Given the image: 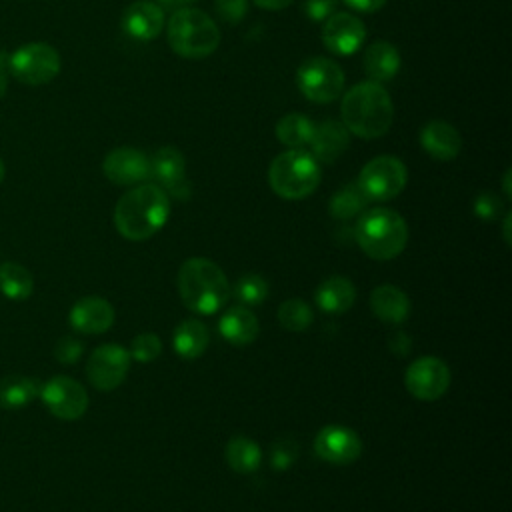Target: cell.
<instances>
[{"instance_id": "6da1fadb", "label": "cell", "mask_w": 512, "mask_h": 512, "mask_svg": "<svg viewBox=\"0 0 512 512\" xmlns=\"http://www.w3.org/2000/svg\"><path fill=\"white\" fill-rule=\"evenodd\" d=\"M340 116L348 132L364 140H374L390 130L394 104L382 84L366 80L346 90L340 102Z\"/></svg>"}, {"instance_id": "7a4b0ae2", "label": "cell", "mask_w": 512, "mask_h": 512, "mask_svg": "<svg viewBox=\"0 0 512 512\" xmlns=\"http://www.w3.org/2000/svg\"><path fill=\"white\" fill-rule=\"evenodd\" d=\"M170 198L158 184H138L120 196L114 208V226L128 240L154 236L168 220Z\"/></svg>"}, {"instance_id": "3957f363", "label": "cell", "mask_w": 512, "mask_h": 512, "mask_svg": "<svg viewBox=\"0 0 512 512\" xmlns=\"http://www.w3.org/2000/svg\"><path fill=\"white\" fill-rule=\"evenodd\" d=\"M178 292L188 310L198 314L218 312L228 296L226 274L208 258H190L178 270Z\"/></svg>"}, {"instance_id": "277c9868", "label": "cell", "mask_w": 512, "mask_h": 512, "mask_svg": "<svg viewBox=\"0 0 512 512\" xmlns=\"http://www.w3.org/2000/svg\"><path fill=\"white\" fill-rule=\"evenodd\" d=\"M168 46L174 54L188 60H202L220 46V30L216 22L202 10L192 6L176 8L166 26Z\"/></svg>"}, {"instance_id": "5b68a950", "label": "cell", "mask_w": 512, "mask_h": 512, "mask_svg": "<svg viewBox=\"0 0 512 512\" xmlns=\"http://www.w3.org/2000/svg\"><path fill=\"white\" fill-rule=\"evenodd\" d=\"M354 238L370 258L390 260L404 250L408 226L398 212L390 208H372L358 218Z\"/></svg>"}, {"instance_id": "8992f818", "label": "cell", "mask_w": 512, "mask_h": 512, "mask_svg": "<svg viewBox=\"0 0 512 512\" xmlns=\"http://www.w3.org/2000/svg\"><path fill=\"white\" fill-rule=\"evenodd\" d=\"M322 178L320 162L304 148H288L268 166V184L284 200H302L310 196Z\"/></svg>"}, {"instance_id": "52a82bcc", "label": "cell", "mask_w": 512, "mask_h": 512, "mask_svg": "<svg viewBox=\"0 0 512 512\" xmlns=\"http://www.w3.org/2000/svg\"><path fill=\"white\" fill-rule=\"evenodd\" d=\"M296 84L306 100L316 104H330L344 90V72L330 58L312 56L298 66Z\"/></svg>"}, {"instance_id": "ba28073f", "label": "cell", "mask_w": 512, "mask_h": 512, "mask_svg": "<svg viewBox=\"0 0 512 512\" xmlns=\"http://www.w3.org/2000/svg\"><path fill=\"white\" fill-rule=\"evenodd\" d=\"M408 180V170L404 162L396 156L382 154L366 162L358 174V188L368 200L382 202L396 198Z\"/></svg>"}, {"instance_id": "9c48e42d", "label": "cell", "mask_w": 512, "mask_h": 512, "mask_svg": "<svg viewBox=\"0 0 512 512\" xmlns=\"http://www.w3.org/2000/svg\"><path fill=\"white\" fill-rule=\"evenodd\" d=\"M10 72L24 84L40 86L54 80L60 72V54L46 42L20 46L8 60Z\"/></svg>"}, {"instance_id": "30bf717a", "label": "cell", "mask_w": 512, "mask_h": 512, "mask_svg": "<svg viewBox=\"0 0 512 512\" xmlns=\"http://www.w3.org/2000/svg\"><path fill=\"white\" fill-rule=\"evenodd\" d=\"M40 398L50 414L60 420H76L88 408L84 386L68 376H54L40 386Z\"/></svg>"}, {"instance_id": "8fae6325", "label": "cell", "mask_w": 512, "mask_h": 512, "mask_svg": "<svg viewBox=\"0 0 512 512\" xmlns=\"http://www.w3.org/2000/svg\"><path fill=\"white\" fill-rule=\"evenodd\" d=\"M130 368V352L120 344L98 346L86 364V376L90 384L102 392L114 390L122 384Z\"/></svg>"}, {"instance_id": "7c38bea8", "label": "cell", "mask_w": 512, "mask_h": 512, "mask_svg": "<svg viewBox=\"0 0 512 512\" xmlns=\"http://www.w3.org/2000/svg\"><path fill=\"white\" fill-rule=\"evenodd\" d=\"M366 40L364 22L350 12H332L322 24V44L336 56H350Z\"/></svg>"}, {"instance_id": "4fadbf2b", "label": "cell", "mask_w": 512, "mask_h": 512, "mask_svg": "<svg viewBox=\"0 0 512 512\" xmlns=\"http://www.w3.org/2000/svg\"><path fill=\"white\" fill-rule=\"evenodd\" d=\"M404 382L412 396L420 400H436L450 384V370L440 358L422 356L408 366Z\"/></svg>"}, {"instance_id": "5bb4252c", "label": "cell", "mask_w": 512, "mask_h": 512, "mask_svg": "<svg viewBox=\"0 0 512 512\" xmlns=\"http://www.w3.org/2000/svg\"><path fill=\"white\" fill-rule=\"evenodd\" d=\"M102 172L118 186H134L150 178V160L138 148L120 146L104 156Z\"/></svg>"}, {"instance_id": "9a60e30c", "label": "cell", "mask_w": 512, "mask_h": 512, "mask_svg": "<svg viewBox=\"0 0 512 512\" xmlns=\"http://www.w3.org/2000/svg\"><path fill=\"white\" fill-rule=\"evenodd\" d=\"M314 450L326 462L350 464L360 456L362 442L354 430L330 424L316 434Z\"/></svg>"}, {"instance_id": "2e32d148", "label": "cell", "mask_w": 512, "mask_h": 512, "mask_svg": "<svg viewBox=\"0 0 512 512\" xmlns=\"http://www.w3.org/2000/svg\"><path fill=\"white\" fill-rule=\"evenodd\" d=\"M150 178L158 182L162 190L172 192L178 198H186L188 186L184 180L186 160L176 146H162L150 158Z\"/></svg>"}, {"instance_id": "e0dca14e", "label": "cell", "mask_w": 512, "mask_h": 512, "mask_svg": "<svg viewBox=\"0 0 512 512\" xmlns=\"http://www.w3.org/2000/svg\"><path fill=\"white\" fill-rule=\"evenodd\" d=\"M122 30L142 42L154 40L164 28V12L150 0H136L122 14Z\"/></svg>"}, {"instance_id": "ac0fdd59", "label": "cell", "mask_w": 512, "mask_h": 512, "mask_svg": "<svg viewBox=\"0 0 512 512\" xmlns=\"http://www.w3.org/2000/svg\"><path fill=\"white\" fill-rule=\"evenodd\" d=\"M420 146L434 160L450 162L462 150V136L450 122L430 120L420 130Z\"/></svg>"}, {"instance_id": "d6986e66", "label": "cell", "mask_w": 512, "mask_h": 512, "mask_svg": "<svg viewBox=\"0 0 512 512\" xmlns=\"http://www.w3.org/2000/svg\"><path fill=\"white\" fill-rule=\"evenodd\" d=\"M114 322V308L98 296L78 300L70 310V324L82 334H102Z\"/></svg>"}, {"instance_id": "ffe728a7", "label": "cell", "mask_w": 512, "mask_h": 512, "mask_svg": "<svg viewBox=\"0 0 512 512\" xmlns=\"http://www.w3.org/2000/svg\"><path fill=\"white\" fill-rule=\"evenodd\" d=\"M350 132L340 120H324L314 124V132L310 138V154L318 162H334L348 148Z\"/></svg>"}, {"instance_id": "44dd1931", "label": "cell", "mask_w": 512, "mask_h": 512, "mask_svg": "<svg viewBox=\"0 0 512 512\" xmlns=\"http://www.w3.org/2000/svg\"><path fill=\"white\" fill-rule=\"evenodd\" d=\"M402 58L398 48L392 42L376 40L364 52V72L372 82H388L400 70Z\"/></svg>"}, {"instance_id": "7402d4cb", "label": "cell", "mask_w": 512, "mask_h": 512, "mask_svg": "<svg viewBox=\"0 0 512 512\" xmlns=\"http://www.w3.org/2000/svg\"><path fill=\"white\" fill-rule=\"evenodd\" d=\"M370 308L376 318L390 322V324H400L408 318L410 300L400 288L382 284V286L374 288V292L370 296Z\"/></svg>"}, {"instance_id": "603a6c76", "label": "cell", "mask_w": 512, "mask_h": 512, "mask_svg": "<svg viewBox=\"0 0 512 512\" xmlns=\"http://www.w3.org/2000/svg\"><path fill=\"white\" fill-rule=\"evenodd\" d=\"M218 330L232 346H246L258 336V318L250 310L234 306L222 314Z\"/></svg>"}, {"instance_id": "cb8c5ba5", "label": "cell", "mask_w": 512, "mask_h": 512, "mask_svg": "<svg viewBox=\"0 0 512 512\" xmlns=\"http://www.w3.org/2000/svg\"><path fill=\"white\" fill-rule=\"evenodd\" d=\"M356 300L354 284L344 276H330L316 288V304L328 314L346 312Z\"/></svg>"}, {"instance_id": "d4e9b609", "label": "cell", "mask_w": 512, "mask_h": 512, "mask_svg": "<svg viewBox=\"0 0 512 512\" xmlns=\"http://www.w3.org/2000/svg\"><path fill=\"white\" fill-rule=\"evenodd\" d=\"M208 340H210L208 328L200 320L190 318L176 326L174 336H172V346L180 358L196 360L198 356L204 354Z\"/></svg>"}, {"instance_id": "484cf974", "label": "cell", "mask_w": 512, "mask_h": 512, "mask_svg": "<svg viewBox=\"0 0 512 512\" xmlns=\"http://www.w3.org/2000/svg\"><path fill=\"white\" fill-rule=\"evenodd\" d=\"M40 382L28 376H4L0 380V408L20 410L40 396Z\"/></svg>"}, {"instance_id": "4316f807", "label": "cell", "mask_w": 512, "mask_h": 512, "mask_svg": "<svg viewBox=\"0 0 512 512\" xmlns=\"http://www.w3.org/2000/svg\"><path fill=\"white\" fill-rule=\"evenodd\" d=\"M276 138L282 146L286 148H302L304 144L310 142L312 132H314V122L298 112H290L284 114L278 122H276Z\"/></svg>"}, {"instance_id": "83f0119b", "label": "cell", "mask_w": 512, "mask_h": 512, "mask_svg": "<svg viewBox=\"0 0 512 512\" xmlns=\"http://www.w3.org/2000/svg\"><path fill=\"white\" fill-rule=\"evenodd\" d=\"M0 290L10 300H26L34 290V278L18 262L0 264Z\"/></svg>"}, {"instance_id": "f1b7e54d", "label": "cell", "mask_w": 512, "mask_h": 512, "mask_svg": "<svg viewBox=\"0 0 512 512\" xmlns=\"http://www.w3.org/2000/svg\"><path fill=\"white\" fill-rule=\"evenodd\" d=\"M226 462L234 472L250 474L254 472L262 462V452L256 442H252L246 436H234L226 444Z\"/></svg>"}, {"instance_id": "f546056e", "label": "cell", "mask_w": 512, "mask_h": 512, "mask_svg": "<svg viewBox=\"0 0 512 512\" xmlns=\"http://www.w3.org/2000/svg\"><path fill=\"white\" fill-rule=\"evenodd\" d=\"M368 204V198L358 188V184H346L334 196L330 198V214L338 220H348L352 216H358Z\"/></svg>"}, {"instance_id": "4dcf8cb0", "label": "cell", "mask_w": 512, "mask_h": 512, "mask_svg": "<svg viewBox=\"0 0 512 512\" xmlns=\"http://www.w3.org/2000/svg\"><path fill=\"white\" fill-rule=\"evenodd\" d=\"M312 310L310 306L300 300V298H290V300H284L278 308V320L280 324L286 328V330H292V332H302L306 330L310 324H312Z\"/></svg>"}, {"instance_id": "1f68e13d", "label": "cell", "mask_w": 512, "mask_h": 512, "mask_svg": "<svg viewBox=\"0 0 512 512\" xmlns=\"http://www.w3.org/2000/svg\"><path fill=\"white\" fill-rule=\"evenodd\" d=\"M234 296L248 306L262 304L268 296V284L260 274H246L236 282Z\"/></svg>"}, {"instance_id": "d6a6232c", "label": "cell", "mask_w": 512, "mask_h": 512, "mask_svg": "<svg viewBox=\"0 0 512 512\" xmlns=\"http://www.w3.org/2000/svg\"><path fill=\"white\" fill-rule=\"evenodd\" d=\"M160 352H162V342L156 334H150V332L138 334L130 346V358L138 362H152L158 358Z\"/></svg>"}, {"instance_id": "836d02e7", "label": "cell", "mask_w": 512, "mask_h": 512, "mask_svg": "<svg viewBox=\"0 0 512 512\" xmlns=\"http://www.w3.org/2000/svg\"><path fill=\"white\" fill-rule=\"evenodd\" d=\"M298 456V446L294 440H288V438H282V440H276L272 450H270V464L274 470L282 472L286 468H290L294 464Z\"/></svg>"}, {"instance_id": "e575fe53", "label": "cell", "mask_w": 512, "mask_h": 512, "mask_svg": "<svg viewBox=\"0 0 512 512\" xmlns=\"http://www.w3.org/2000/svg\"><path fill=\"white\" fill-rule=\"evenodd\" d=\"M502 210H504L502 200L494 192H490V190L480 192L476 196V200H474V214L480 220H496L502 214Z\"/></svg>"}, {"instance_id": "d590c367", "label": "cell", "mask_w": 512, "mask_h": 512, "mask_svg": "<svg viewBox=\"0 0 512 512\" xmlns=\"http://www.w3.org/2000/svg\"><path fill=\"white\" fill-rule=\"evenodd\" d=\"M216 14L228 24H238L248 14V0H214Z\"/></svg>"}, {"instance_id": "8d00e7d4", "label": "cell", "mask_w": 512, "mask_h": 512, "mask_svg": "<svg viewBox=\"0 0 512 512\" xmlns=\"http://www.w3.org/2000/svg\"><path fill=\"white\" fill-rule=\"evenodd\" d=\"M82 352H84L82 342L76 340V338H72V336L60 338L58 344H56V348H54V356H56V360L62 362V364H74V362H78L80 356H82Z\"/></svg>"}, {"instance_id": "74e56055", "label": "cell", "mask_w": 512, "mask_h": 512, "mask_svg": "<svg viewBox=\"0 0 512 512\" xmlns=\"http://www.w3.org/2000/svg\"><path fill=\"white\" fill-rule=\"evenodd\" d=\"M338 0H304L302 10L314 22H324L332 12H336Z\"/></svg>"}, {"instance_id": "f35d334b", "label": "cell", "mask_w": 512, "mask_h": 512, "mask_svg": "<svg viewBox=\"0 0 512 512\" xmlns=\"http://www.w3.org/2000/svg\"><path fill=\"white\" fill-rule=\"evenodd\" d=\"M390 350L398 356H406L408 350H410V338L402 332V330H396L392 336H390Z\"/></svg>"}, {"instance_id": "ab89813d", "label": "cell", "mask_w": 512, "mask_h": 512, "mask_svg": "<svg viewBox=\"0 0 512 512\" xmlns=\"http://www.w3.org/2000/svg\"><path fill=\"white\" fill-rule=\"evenodd\" d=\"M388 0H344V4H348L350 8L358 10V12H376L380 10Z\"/></svg>"}, {"instance_id": "60d3db41", "label": "cell", "mask_w": 512, "mask_h": 512, "mask_svg": "<svg viewBox=\"0 0 512 512\" xmlns=\"http://www.w3.org/2000/svg\"><path fill=\"white\" fill-rule=\"evenodd\" d=\"M252 2L264 10H282V8H288L294 0H252Z\"/></svg>"}, {"instance_id": "b9f144b4", "label": "cell", "mask_w": 512, "mask_h": 512, "mask_svg": "<svg viewBox=\"0 0 512 512\" xmlns=\"http://www.w3.org/2000/svg\"><path fill=\"white\" fill-rule=\"evenodd\" d=\"M154 4H158L160 8H168V10H176L178 8L176 0H156Z\"/></svg>"}, {"instance_id": "7bdbcfd3", "label": "cell", "mask_w": 512, "mask_h": 512, "mask_svg": "<svg viewBox=\"0 0 512 512\" xmlns=\"http://www.w3.org/2000/svg\"><path fill=\"white\" fill-rule=\"evenodd\" d=\"M504 194L510 196V170H506L504 174Z\"/></svg>"}, {"instance_id": "ee69618b", "label": "cell", "mask_w": 512, "mask_h": 512, "mask_svg": "<svg viewBox=\"0 0 512 512\" xmlns=\"http://www.w3.org/2000/svg\"><path fill=\"white\" fill-rule=\"evenodd\" d=\"M4 90H6V80H4V74L0 72V96L4 94Z\"/></svg>"}, {"instance_id": "f6af8a7d", "label": "cell", "mask_w": 512, "mask_h": 512, "mask_svg": "<svg viewBox=\"0 0 512 512\" xmlns=\"http://www.w3.org/2000/svg\"><path fill=\"white\" fill-rule=\"evenodd\" d=\"M178 2V6L182 8V6H186V4H192V2H196V0H176Z\"/></svg>"}, {"instance_id": "bcb514c9", "label": "cell", "mask_w": 512, "mask_h": 512, "mask_svg": "<svg viewBox=\"0 0 512 512\" xmlns=\"http://www.w3.org/2000/svg\"><path fill=\"white\" fill-rule=\"evenodd\" d=\"M2 178H4V162L0 158V182H2Z\"/></svg>"}]
</instances>
